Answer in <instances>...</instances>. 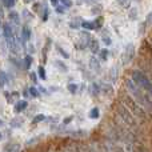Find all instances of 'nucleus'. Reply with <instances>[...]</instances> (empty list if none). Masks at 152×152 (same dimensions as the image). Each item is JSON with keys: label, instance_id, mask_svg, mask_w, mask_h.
I'll use <instances>...</instances> for the list:
<instances>
[{"label": "nucleus", "instance_id": "25", "mask_svg": "<svg viewBox=\"0 0 152 152\" xmlns=\"http://www.w3.org/2000/svg\"><path fill=\"white\" fill-rule=\"evenodd\" d=\"M60 152H75L74 150H68V148H63Z\"/></svg>", "mask_w": 152, "mask_h": 152}, {"label": "nucleus", "instance_id": "6", "mask_svg": "<svg viewBox=\"0 0 152 152\" xmlns=\"http://www.w3.org/2000/svg\"><path fill=\"white\" fill-rule=\"evenodd\" d=\"M124 56H126V58H124V63H129V61L134 59V56H135V47H134V44H128V45H127Z\"/></svg>", "mask_w": 152, "mask_h": 152}, {"label": "nucleus", "instance_id": "1", "mask_svg": "<svg viewBox=\"0 0 152 152\" xmlns=\"http://www.w3.org/2000/svg\"><path fill=\"white\" fill-rule=\"evenodd\" d=\"M126 89L128 92V96L132 100L137 103L145 112H152V95H150L148 92L143 91L140 87H137L131 79L126 80Z\"/></svg>", "mask_w": 152, "mask_h": 152}, {"label": "nucleus", "instance_id": "9", "mask_svg": "<svg viewBox=\"0 0 152 152\" xmlns=\"http://www.w3.org/2000/svg\"><path fill=\"white\" fill-rule=\"evenodd\" d=\"M27 107H28V103H27L26 100H20V102H18L15 105V112H21V111H24Z\"/></svg>", "mask_w": 152, "mask_h": 152}, {"label": "nucleus", "instance_id": "10", "mask_svg": "<svg viewBox=\"0 0 152 152\" xmlns=\"http://www.w3.org/2000/svg\"><path fill=\"white\" fill-rule=\"evenodd\" d=\"M8 83V76L5 74L3 69H0V88H3V87H5Z\"/></svg>", "mask_w": 152, "mask_h": 152}, {"label": "nucleus", "instance_id": "2", "mask_svg": "<svg viewBox=\"0 0 152 152\" xmlns=\"http://www.w3.org/2000/svg\"><path fill=\"white\" fill-rule=\"evenodd\" d=\"M115 115H116V120L120 123V127H124V128L128 129V131H135V129H137L136 119L134 118V115H132L123 104H119L118 107H116Z\"/></svg>", "mask_w": 152, "mask_h": 152}, {"label": "nucleus", "instance_id": "5", "mask_svg": "<svg viewBox=\"0 0 152 152\" xmlns=\"http://www.w3.org/2000/svg\"><path fill=\"white\" fill-rule=\"evenodd\" d=\"M3 35H4V37H5V43L16 39L15 37V28H13V26L10 23V21L3 24Z\"/></svg>", "mask_w": 152, "mask_h": 152}, {"label": "nucleus", "instance_id": "15", "mask_svg": "<svg viewBox=\"0 0 152 152\" xmlns=\"http://www.w3.org/2000/svg\"><path fill=\"white\" fill-rule=\"evenodd\" d=\"M21 124H23V120H20V119H18V120H16V119H13L12 121H11V127H13V128H19V127L21 126Z\"/></svg>", "mask_w": 152, "mask_h": 152}, {"label": "nucleus", "instance_id": "19", "mask_svg": "<svg viewBox=\"0 0 152 152\" xmlns=\"http://www.w3.org/2000/svg\"><path fill=\"white\" fill-rule=\"evenodd\" d=\"M45 119V116L44 115H42V113H40V115H37V116H35V119L32 121H34V123H39V121H43Z\"/></svg>", "mask_w": 152, "mask_h": 152}, {"label": "nucleus", "instance_id": "17", "mask_svg": "<svg viewBox=\"0 0 152 152\" xmlns=\"http://www.w3.org/2000/svg\"><path fill=\"white\" fill-rule=\"evenodd\" d=\"M1 5L4 8H12L13 5H15V1H12V0H11V1H3Z\"/></svg>", "mask_w": 152, "mask_h": 152}, {"label": "nucleus", "instance_id": "30", "mask_svg": "<svg viewBox=\"0 0 152 152\" xmlns=\"http://www.w3.org/2000/svg\"><path fill=\"white\" fill-rule=\"evenodd\" d=\"M92 152H94V151H92Z\"/></svg>", "mask_w": 152, "mask_h": 152}, {"label": "nucleus", "instance_id": "29", "mask_svg": "<svg viewBox=\"0 0 152 152\" xmlns=\"http://www.w3.org/2000/svg\"><path fill=\"white\" fill-rule=\"evenodd\" d=\"M3 139V135H1V132H0V140H1Z\"/></svg>", "mask_w": 152, "mask_h": 152}, {"label": "nucleus", "instance_id": "11", "mask_svg": "<svg viewBox=\"0 0 152 152\" xmlns=\"http://www.w3.org/2000/svg\"><path fill=\"white\" fill-rule=\"evenodd\" d=\"M88 43H89V44H88L89 48H91L94 52H96V51H97V42H96V40H95V39H91V37H89V39H88Z\"/></svg>", "mask_w": 152, "mask_h": 152}, {"label": "nucleus", "instance_id": "28", "mask_svg": "<svg viewBox=\"0 0 152 152\" xmlns=\"http://www.w3.org/2000/svg\"><path fill=\"white\" fill-rule=\"evenodd\" d=\"M80 152H92V151H91V150H88V151H84V150H81Z\"/></svg>", "mask_w": 152, "mask_h": 152}, {"label": "nucleus", "instance_id": "7", "mask_svg": "<svg viewBox=\"0 0 152 152\" xmlns=\"http://www.w3.org/2000/svg\"><path fill=\"white\" fill-rule=\"evenodd\" d=\"M29 37H31V27L26 24L21 27V42H23L21 44H26L29 40Z\"/></svg>", "mask_w": 152, "mask_h": 152}, {"label": "nucleus", "instance_id": "27", "mask_svg": "<svg viewBox=\"0 0 152 152\" xmlns=\"http://www.w3.org/2000/svg\"><path fill=\"white\" fill-rule=\"evenodd\" d=\"M1 26H3V19L0 18V27H1Z\"/></svg>", "mask_w": 152, "mask_h": 152}, {"label": "nucleus", "instance_id": "8", "mask_svg": "<svg viewBox=\"0 0 152 152\" xmlns=\"http://www.w3.org/2000/svg\"><path fill=\"white\" fill-rule=\"evenodd\" d=\"M8 20H10V23L12 26H19L20 24V16H19V13L16 11H11L10 15H8Z\"/></svg>", "mask_w": 152, "mask_h": 152}, {"label": "nucleus", "instance_id": "14", "mask_svg": "<svg viewBox=\"0 0 152 152\" xmlns=\"http://www.w3.org/2000/svg\"><path fill=\"white\" fill-rule=\"evenodd\" d=\"M31 63H32V58L31 56H26V58H24V68L28 69L29 67H31Z\"/></svg>", "mask_w": 152, "mask_h": 152}, {"label": "nucleus", "instance_id": "12", "mask_svg": "<svg viewBox=\"0 0 152 152\" xmlns=\"http://www.w3.org/2000/svg\"><path fill=\"white\" fill-rule=\"evenodd\" d=\"M88 115L91 119H97L99 118V110H97V108H92V110L89 111Z\"/></svg>", "mask_w": 152, "mask_h": 152}, {"label": "nucleus", "instance_id": "3", "mask_svg": "<svg viewBox=\"0 0 152 152\" xmlns=\"http://www.w3.org/2000/svg\"><path fill=\"white\" fill-rule=\"evenodd\" d=\"M131 80L134 81L137 87H140L143 91L152 95V81L147 77V75H145L144 72L139 71V69H134V71L131 72Z\"/></svg>", "mask_w": 152, "mask_h": 152}, {"label": "nucleus", "instance_id": "13", "mask_svg": "<svg viewBox=\"0 0 152 152\" xmlns=\"http://www.w3.org/2000/svg\"><path fill=\"white\" fill-rule=\"evenodd\" d=\"M81 27L83 28H86V29H94V28H96V26H95V23H87V21H83L81 23Z\"/></svg>", "mask_w": 152, "mask_h": 152}, {"label": "nucleus", "instance_id": "21", "mask_svg": "<svg viewBox=\"0 0 152 152\" xmlns=\"http://www.w3.org/2000/svg\"><path fill=\"white\" fill-rule=\"evenodd\" d=\"M100 58H102L103 60H105V59L108 58V51L107 50H102V51H100Z\"/></svg>", "mask_w": 152, "mask_h": 152}, {"label": "nucleus", "instance_id": "4", "mask_svg": "<svg viewBox=\"0 0 152 152\" xmlns=\"http://www.w3.org/2000/svg\"><path fill=\"white\" fill-rule=\"evenodd\" d=\"M121 104L124 105V107L127 108V110L129 111V112L134 115L135 119H145V116H147V112H145L144 110H143L142 107H140L139 104H137L135 100H132L129 96L124 97L123 100H121Z\"/></svg>", "mask_w": 152, "mask_h": 152}, {"label": "nucleus", "instance_id": "18", "mask_svg": "<svg viewBox=\"0 0 152 152\" xmlns=\"http://www.w3.org/2000/svg\"><path fill=\"white\" fill-rule=\"evenodd\" d=\"M29 94H31L34 97H37V96H39V91H37L35 87H31V88H29Z\"/></svg>", "mask_w": 152, "mask_h": 152}, {"label": "nucleus", "instance_id": "22", "mask_svg": "<svg viewBox=\"0 0 152 152\" xmlns=\"http://www.w3.org/2000/svg\"><path fill=\"white\" fill-rule=\"evenodd\" d=\"M56 12H58V13H64V12H66V8H64L63 5L59 3V5L56 7Z\"/></svg>", "mask_w": 152, "mask_h": 152}, {"label": "nucleus", "instance_id": "24", "mask_svg": "<svg viewBox=\"0 0 152 152\" xmlns=\"http://www.w3.org/2000/svg\"><path fill=\"white\" fill-rule=\"evenodd\" d=\"M61 5H64V7H71L72 5V1H60Z\"/></svg>", "mask_w": 152, "mask_h": 152}, {"label": "nucleus", "instance_id": "16", "mask_svg": "<svg viewBox=\"0 0 152 152\" xmlns=\"http://www.w3.org/2000/svg\"><path fill=\"white\" fill-rule=\"evenodd\" d=\"M100 91H102V88H100L97 84H92V94H94L95 96H97Z\"/></svg>", "mask_w": 152, "mask_h": 152}, {"label": "nucleus", "instance_id": "20", "mask_svg": "<svg viewBox=\"0 0 152 152\" xmlns=\"http://www.w3.org/2000/svg\"><path fill=\"white\" fill-rule=\"evenodd\" d=\"M39 76H40V79H43V80H45V71H44V68L43 67H39Z\"/></svg>", "mask_w": 152, "mask_h": 152}, {"label": "nucleus", "instance_id": "26", "mask_svg": "<svg viewBox=\"0 0 152 152\" xmlns=\"http://www.w3.org/2000/svg\"><path fill=\"white\" fill-rule=\"evenodd\" d=\"M3 126H4V121H3L1 119H0V127H3Z\"/></svg>", "mask_w": 152, "mask_h": 152}, {"label": "nucleus", "instance_id": "23", "mask_svg": "<svg viewBox=\"0 0 152 152\" xmlns=\"http://www.w3.org/2000/svg\"><path fill=\"white\" fill-rule=\"evenodd\" d=\"M76 89H77V86H76V84H68V91H71L72 94H75Z\"/></svg>", "mask_w": 152, "mask_h": 152}]
</instances>
